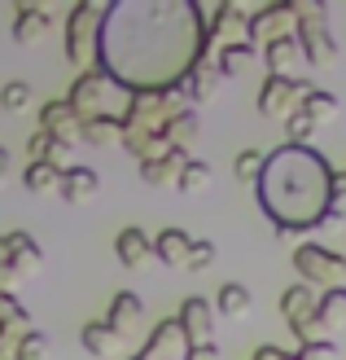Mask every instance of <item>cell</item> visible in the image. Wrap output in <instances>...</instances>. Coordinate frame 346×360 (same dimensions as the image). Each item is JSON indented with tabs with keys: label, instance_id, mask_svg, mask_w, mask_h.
I'll return each mask as SVG.
<instances>
[{
	"label": "cell",
	"instance_id": "cell-1",
	"mask_svg": "<svg viewBox=\"0 0 346 360\" xmlns=\"http://www.w3.org/2000/svg\"><path fill=\"white\" fill-rule=\"evenodd\" d=\"M333 167L312 146H281L277 154H267L263 176L254 185H259V202L277 233L294 238V233L333 224L346 215L342 207H333Z\"/></svg>",
	"mask_w": 346,
	"mask_h": 360
},
{
	"label": "cell",
	"instance_id": "cell-2",
	"mask_svg": "<svg viewBox=\"0 0 346 360\" xmlns=\"http://www.w3.org/2000/svg\"><path fill=\"white\" fill-rule=\"evenodd\" d=\"M119 79L114 75H105V70H84V75L70 84V93H66V105L75 110L79 119H114L110 115V97L119 93Z\"/></svg>",
	"mask_w": 346,
	"mask_h": 360
},
{
	"label": "cell",
	"instance_id": "cell-3",
	"mask_svg": "<svg viewBox=\"0 0 346 360\" xmlns=\"http://www.w3.org/2000/svg\"><path fill=\"white\" fill-rule=\"evenodd\" d=\"M105 22V9L101 5H75L66 18V58L70 66H88L93 62V49H97V27Z\"/></svg>",
	"mask_w": 346,
	"mask_h": 360
},
{
	"label": "cell",
	"instance_id": "cell-4",
	"mask_svg": "<svg viewBox=\"0 0 346 360\" xmlns=\"http://www.w3.org/2000/svg\"><path fill=\"white\" fill-rule=\"evenodd\" d=\"M316 84H307L298 75H267L259 88V115L263 119H289L302 105V97L312 93Z\"/></svg>",
	"mask_w": 346,
	"mask_h": 360
},
{
	"label": "cell",
	"instance_id": "cell-5",
	"mask_svg": "<svg viewBox=\"0 0 346 360\" xmlns=\"http://www.w3.org/2000/svg\"><path fill=\"white\" fill-rule=\"evenodd\" d=\"M281 316H285V326L294 330L298 347H302V343H316V338H320V321H316V295H312V285H289V290L281 295Z\"/></svg>",
	"mask_w": 346,
	"mask_h": 360
},
{
	"label": "cell",
	"instance_id": "cell-6",
	"mask_svg": "<svg viewBox=\"0 0 346 360\" xmlns=\"http://www.w3.org/2000/svg\"><path fill=\"white\" fill-rule=\"evenodd\" d=\"M294 268L302 273V281H320L324 290H338L346 281V259L333 255L329 246H298L294 250Z\"/></svg>",
	"mask_w": 346,
	"mask_h": 360
},
{
	"label": "cell",
	"instance_id": "cell-7",
	"mask_svg": "<svg viewBox=\"0 0 346 360\" xmlns=\"http://www.w3.org/2000/svg\"><path fill=\"white\" fill-rule=\"evenodd\" d=\"M206 40L215 49H224V44H250V13L241 5H232V0H224V5L215 9V18H211V27H206Z\"/></svg>",
	"mask_w": 346,
	"mask_h": 360
},
{
	"label": "cell",
	"instance_id": "cell-8",
	"mask_svg": "<svg viewBox=\"0 0 346 360\" xmlns=\"http://www.w3.org/2000/svg\"><path fill=\"white\" fill-rule=\"evenodd\" d=\"M285 35H298V18L294 5H267L259 13H250V44H272V40H285Z\"/></svg>",
	"mask_w": 346,
	"mask_h": 360
},
{
	"label": "cell",
	"instance_id": "cell-9",
	"mask_svg": "<svg viewBox=\"0 0 346 360\" xmlns=\"http://www.w3.org/2000/svg\"><path fill=\"white\" fill-rule=\"evenodd\" d=\"M175 326L180 334H185V343H211V330H215V308L202 299V295H193L180 303V312H175Z\"/></svg>",
	"mask_w": 346,
	"mask_h": 360
},
{
	"label": "cell",
	"instance_id": "cell-10",
	"mask_svg": "<svg viewBox=\"0 0 346 360\" xmlns=\"http://www.w3.org/2000/svg\"><path fill=\"white\" fill-rule=\"evenodd\" d=\"M58 193H62V202H70V207H88V202H93V198L101 193V176H97L93 167L75 163L70 172H62Z\"/></svg>",
	"mask_w": 346,
	"mask_h": 360
},
{
	"label": "cell",
	"instance_id": "cell-11",
	"mask_svg": "<svg viewBox=\"0 0 346 360\" xmlns=\"http://www.w3.org/2000/svg\"><path fill=\"white\" fill-rule=\"evenodd\" d=\"M40 128L53 132L58 141H66V146H75V141H79V128H84V119L70 110L66 101H44V105H40Z\"/></svg>",
	"mask_w": 346,
	"mask_h": 360
},
{
	"label": "cell",
	"instance_id": "cell-12",
	"mask_svg": "<svg viewBox=\"0 0 346 360\" xmlns=\"http://www.w3.org/2000/svg\"><path fill=\"white\" fill-rule=\"evenodd\" d=\"M189 343H185V334H180V326H175V316L171 321H162V326L149 334V343H145L132 360H175V352H185Z\"/></svg>",
	"mask_w": 346,
	"mask_h": 360
},
{
	"label": "cell",
	"instance_id": "cell-13",
	"mask_svg": "<svg viewBox=\"0 0 346 360\" xmlns=\"http://www.w3.org/2000/svg\"><path fill=\"white\" fill-rule=\"evenodd\" d=\"M140 316H145V303H140V295H132V290H119L114 299H110V312H105L101 321L110 326L119 338L127 334V330H136L140 326Z\"/></svg>",
	"mask_w": 346,
	"mask_h": 360
},
{
	"label": "cell",
	"instance_id": "cell-14",
	"mask_svg": "<svg viewBox=\"0 0 346 360\" xmlns=\"http://www.w3.org/2000/svg\"><path fill=\"white\" fill-rule=\"evenodd\" d=\"M5 246H9V268H13L18 277H22V273H31V268H40V259H44L40 242H35L27 229H13V233H5Z\"/></svg>",
	"mask_w": 346,
	"mask_h": 360
},
{
	"label": "cell",
	"instance_id": "cell-15",
	"mask_svg": "<svg viewBox=\"0 0 346 360\" xmlns=\"http://www.w3.org/2000/svg\"><path fill=\"white\" fill-rule=\"evenodd\" d=\"M114 255H119V264H123V268H140L145 259L154 255V238H145V229L127 224L119 238H114Z\"/></svg>",
	"mask_w": 346,
	"mask_h": 360
},
{
	"label": "cell",
	"instance_id": "cell-16",
	"mask_svg": "<svg viewBox=\"0 0 346 360\" xmlns=\"http://www.w3.org/2000/svg\"><path fill=\"white\" fill-rule=\"evenodd\" d=\"M189 246H193V238L185 229H162L154 238V259L167 264V268H185L189 264Z\"/></svg>",
	"mask_w": 346,
	"mask_h": 360
},
{
	"label": "cell",
	"instance_id": "cell-17",
	"mask_svg": "<svg viewBox=\"0 0 346 360\" xmlns=\"http://www.w3.org/2000/svg\"><path fill=\"white\" fill-rule=\"evenodd\" d=\"M189 163V150H171L167 158H154V163H140V180L154 189H167L180 180V167Z\"/></svg>",
	"mask_w": 346,
	"mask_h": 360
},
{
	"label": "cell",
	"instance_id": "cell-18",
	"mask_svg": "<svg viewBox=\"0 0 346 360\" xmlns=\"http://www.w3.org/2000/svg\"><path fill=\"white\" fill-rule=\"evenodd\" d=\"M53 27V9H35V5H18V22H13V40L18 44H35L44 40V31Z\"/></svg>",
	"mask_w": 346,
	"mask_h": 360
},
{
	"label": "cell",
	"instance_id": "cell-19",
	"mask_svg": "<svg viewBox=\"0 0 346 360\" xmlns=\"http://www.w3.org/2000/svg\"><path fill=\"white\" fill-rule=\"evenodd\" d=\"M263 62L272 75H294V66L302 62V49H298V35H285V40H272L263 44Z\"/></svg>",
	"mask_w": 346,
	"mask_h": 360
},
{
	"label": "cell",
	"instance_id": "cell-20",
	"mask_svg": "<svg viewBox=\"0 0 346 360\" xmlns=\"http://www.w3.org/2000/svg\"><path fill=\"white\" fill-rule=\"evenodd\" d=\"M316 321H320V334L346 326V285H338V290H324V295L316 299Z\"/></svg>",
	"mask_w": 346,
	"mask_h": 360
},
{
	"label": "cell",
	"instance_id": "cell-21",
	"mask_svg": "<svg viewBox=\"0 0 346 360\" xmlns=\"http://www.w3.org/2000/svg\"><path fill=\"white\" fill-rule=\"evenodd\" d=\"M197 128H202V119H197L193 105H185L180 115H171V123L162 128V136H167V146H171V150H189V141L197 136Z\"/></svg>",
	"mask_w": 346,
	"mask_h": 360
},
{
	"label": "cell",
	"instance_id": "cell-22",
	"mask_svg": "<svg viewBox=\"0 0 346 360\" xmlns=\"http://www.w3.org/2000/svg\"><path fill=\"white\" fill-rule=\"evenodd\" d=\"M215 308H220V316H250L254 299H250V290L241 281H224L220 295H215Z\"/></svg>",
	"mask_w": 346,
	"mask_h": 360
},
{
	"label": "cell",
	"instance_id": "cell-23",
	"mask_svg": "<svg viewBox=\"0 0 346 360\" xmlns=\"http://www.w3.org/2000/svg\"><path fill=\"white\" fill-rule=\"evenodd\" d=\"M79 343L88 356H105V352H114L119 347V334L105 326V321H88V326L79 330Z\"/></svg>",
	"mask_w": 346,
	"mask_h": 360
},
{
	"label": "cell",
	"instance_id": "cell-24",
	"mask_svg": "<svg viewBox=\"0 0 346 360\" xmlns=\"http://www.w3.org/2000/svg\"><path fill=\"white\" fill-rule=\"evenodd\" d=\"M298 110H302V115H307V119H312L316 128H320V123L338 119V97H333V93H324V88H312V93L302 97V105H298Z\"/></svg>",
	"mask_w": 346,
	"mask_h": 360
},
{
	"label": "cell",
	"instance_id": "cell-25",
	"mask_svg": "<svg viewBox=\"0 0 346 360\" xmlns=\"http://www.w3.org/2000/svg\"><path fill=\"white\" fill-rule=\"evenodd\" d=\"M123 136V123L119 115L114 119H84V128H79V141L84 146H110V141Z\"/></svg>",
	"mask_w": 346,
	"mask_h": 360
},
{
	"label": "cell",
	"instance_id": "cell-26",
	"mask_svg": "<svg viewBox=\"0 0 346 360\" xmlns=\"http://www.w3.org/2000/svg\"><path fill=\"white\" fill-rule=\"evenodd\" d=\"M250 62H254V44H224V49H215V66H220V75H241Z\"/></svg>",
	"mask_w": 346,
	"mask_h": 360
},
{
	"label": "cell",
	"instance_id": "cell-27",
	"mask_svg": "<svg viewBox=\"0 0 346 360\" xmlns=\"http://www.w3.org/2000/svg\"><path fill=\"white\" fill-rule=\"evenodd\" d=\"M58 180H62V172L48 167V163H27V172H22V185L31 193H53V189H58Z\"/></svg>",
	"mask_w": 346,
	"mask_h": 360
},
{
	"label": "cell",
	"instance_id": "cell-28",
	"mask_svg": "<svg viewBox=\"0 0 346 360\" xmlns=\"http://www.w3.org/2000/svg\"><path fill=\"white\" fill-rule=\"evenodd\" d=\"M211 185V167L202 163V158H189L185 167H180V180H175V189L180 193H202Z\"/></svg>",
	"mask_w": 346,
	"mask_h": 360
},
{
	"label": "cell",
	"instance_id": "cell-29",
	"mask_svg": "<svg viewBox=\"0 0 346 360\" xmlns=\"http://www.w3.org/2000/svg\"><path fill=\"white\" fill-rule=\"evenodd\" d=\"M31 330H35L31 316H27V321H5V326H0V360H13L18 347H22V338H27Z\"/></svg>",
	"mask_w": 346,
	"mask_h": 360
},
{
	"label": "cell",
	"instance_id": "cell-30",
	"mask_svg": "<svg viewBox=\"0 0 346 360\" xmlns=\"http://www.w3.org/2000/svg\"><path fill=\"white\" fill-rule=\"evenodd\" d=\"M0 110H5V115H22V110H31V84L9 79L5 88H0Z\"/></svg>",
	"mask_w": 346,
	"mask_h": 360
},
{
	"label": "cell",
	"instance_id": "cell-31",
	"mask_svg": "<svg viewBox=\"0 0 346 360\" xmlns=\"http://www.w3.org/2000/svg\"><path fill=\"white\" fill-rule=\"evenodd\" d=\"M263 163H267V154H259V150H241V154L232 158V176L250 185V180H259V176H263Z\"/></svg>",
	"mask_w": 346,
	"mask_h": 360
},
{
	"label": "cell",
	"instance_id": "cell-32",
	"mask_svg": "<svg viewBox=\"0 0 346 360\" xmlns=\"http://www.w3.org/2000/svg\"><path fill=\"white\" fill-rule=\"evenodd\" d=\"M285 136H289V146H307V141L316 136V123L307 119L302 110H294V115L285 119Z\"/></svg>",
	"mask_w": 346,
	"mask_h": 360
},
{
	"label": "cell",
	"instance_id": "cell-33",
	"mask_svg": "<svg viewBox=\"0 0 346 360\" xmlns=\"http://www.w3.org/2000/svg\"><path fill=\"white\" fill-rule=\"evenodd\" d=\"M13 360H48V334L31 330V334L22 338V347H18V356H13Z\"/></svg>",
	"mask_w": 346,
	"mask_h": 360
},
{
	"label": "cell",
	"instance_id": "cell-34",
	"mask_svg": "<svg viewBox=\"0 0 346 360\" xmlns=\"http://www.w3.org/2000/svg\"><path fill=\"white\" fill-rule=\"evenodd\" d=\"M215 264V242H206V238H193V246H189V264L185 268H193V273H202V268H211Z\"/></svg>",
	"mask_w": 346,
	"mask_h": 360
},
{
	"label": "cell",
	"instance_id": "cell-35",
	"mask_svg": "<svg viewBox=\"0 0 346 360\" xmlns=\"http://www.w3.org/2000/svg\"><path fill=\"white\" fill-rule=\"evenodd\" d=\"M294 360H338V347L329 343V338H316V343H302L294 352Z\"/></svg>",
	"mask_w": 346,
	"mask_h": 360
},
{
	"label": "cell",
	"instance_id": "cell-36",
	"mask_svg": "<svg viewBox=\"0 0 346 360\" xmlns=\"http://www.w3.org/2000/svg\"><path fill=\"white\" fill-rule=\"evenodd\" d=\"M27 316L31 312L13 299V290H0V326H5V321H27Z\"/></svg>",
	"mask_w": 346,
	"mask_h": 360
},
{
	"label": "cell",
	"instance_id": "cell-37",
	"mask_svg": "<svg viewBox=\"0 0 346 360\" xmlns=\"http://www.w3.org/2000/svg\"><path fill=\"white\" fill-rule=\"evenodd\" d=\"M185 360H220V347H215V338L211 343H193L185 347Z\"/></svg>",
	"mask_w": 346,
	"mask_h": 360
},
{
	"label": "cell",
	"instance_id": "cell-38",
	"mask_svg": "<svg viewBox=\"0 0 346 360\" xmlns=\"http://www.w3.org/2000/svg\"><path fill=\"white\" fill-rule=\"evenodd\" d=\"M250 360H294L289 352H281V347H272V343H263V347H254V356Z\"/></svg>",
	"mask_w": 346,
	"mask_h": 360
},
{
	"label": "cell",
	"instance_id": "cell-39",
	"mask_svg": "<svg viewBox=\"0 0 346 360\" xmlns=\"http://www.w3.org/2000/svg\"><path fill=\"white\" fill-rule=\"evenodd\" d=\"M5 176H9V150L0 146V185H5Z\"/></svg>",
	"mask_w": 346,
	"mask_h": 360
},
{
	"label": "cell",
	"instance_id": "cell-40",
	"mask_svg": "<svg viewBox=\"0 0 346 360\" xmlns=\"http://www.w3.org/2000/svg\"><path fill=\"white\" fill-rule=\"evenodd\" d=\"M9 264V246H5V233H0V268Z\"/></svg>",
	"mask_w": 346,
	"mask_h": 360
},
{
	"label": "cell",
	"instance_id": "cell-41",
	"mask_svg": "<svg viewBox=\"0 0 346 360\" xmlns=\"http://www.w3.org/2000/svg\"><path fill=\"white\" fill-rule=\"evenodd\" d=\"M342 259H346V250H342Z\"/></svg>",
	"mask_w": 346,
	"mask_h": 360
},
{
	"label": "cell",
	"instance_id": "cell-42",
	"mask_svg": "<svg viewBox=\"0 0 346 360\" xmlns=\"http://www.w3.org/2000/svg\"><path fill=\"white\" fill-rule=\"evenodd\" d=\"M342 180H346V172H342Z\"/></svg>",
	"mask_w": 346,
	"mask_h": 360
}]
</instances>
